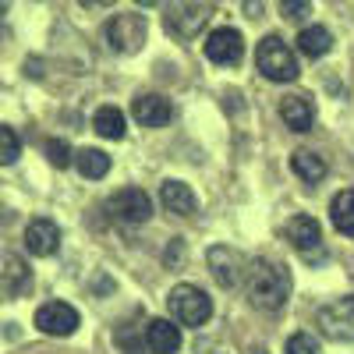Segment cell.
Returning a JSON list of instances; mask_svg holds the SVG:
<instances>
[{
  "mask_svg": "<svg viewBox=\"0 0 354 354\" xmlns=\"http://www.w3.org/2000/svg\"><path fill=\"white\" fill-rule=\"evenodd\" d=\"M245 290L255 308L277 312L290 298V273L277 259H252L245 270Z\"/></svg>",
  "mask_w": 354,
  "mask_h": 354,
  "instance_id": "cell-1",
  "label": "cell"
},
{
  "mask_svg": "<svg viewBox=\"0 0 354 354\" xmlns=\"http://www.w3.org/2000/svg\"><path fill=\"white\" fill-rule=\"evenodd\" d=\"M255 64H259V71L270 78V82H294V78L301 75L298 57L290 53V46H287L280 36H266V39L259 43Z\"/></svg>",
  "mask_w": 354,
  "mask_h": 354,
  "instance_id": "cell-2",
  "label": "cell"
},
{
  "mask_svg": "<svg viewBox=\"0 0 354 354\" xmlns=\"http://www.w3.org/2000/svg\"><path fill=\"white\" fill-rule=\"evenodd\" d=\"M167 308L181 326H202V322L213 315V301L205 298L195 283H177L167 298Z\"/></svg>",
  "mask_w": 354,
  "mask_h": 354,
  "instance_id": "cell-3",
  "label": "cell"
},
{
  "mask_svg": "<svg viewBox=\"0 0 354 354\" xmlns=\"http://www.w3.org/2000/svg\"><path fill=\"white\" fill-rule=\"evenodd\" d=\"M145 32H149L145 18H142V15H131V11L113 15V18L106 21V28H103L110 50H117V53H138L142 43H145Z\"/></svg>",
  "mask_w": 354,
  "mask_h": 354,
  "instance_id": "cell-4",
  "label": "cell"
},
{
  "mask_svg": "<svg viewBox=\"0 0 354 354\" xmlns=\"http://www.w3.org/2000/svg\"><path fill=\"white\" fill-rule=\"evenodd\" d=\"M315 322H319V333L322 337L340 340V344L354 340V298H337L330 305H322L319 315H315Z\"/></svg>",
  "mask_w": 354,
  "mask_h": 354,
  "instance_id": "cell-5",
  "label": "cell"
},
{
  "mask_svg": "<svg viewBox=\"0 0 354 354\" xmlns=\"http://www.w3.org/2000/svg\"><path fill=\"white\" fill-rule=\"evenodd\" d=\"M36 330L46 337H71L78 330V312L68 301H46L36 308Z\"/></svg>",
  "mask_w": 354,
  "mask_h": 354,
  "instance_id": "cell-6",
  "label": "cell"
},
{
  "mask_svg": "<svg viewBox=\"0 0 354 354\" xmlns=\"http://www.w3.org/2000/svg\"><path fill=\"white\" fill-rule=\"evenodd\" d=\"M110 213L113 220H121V223H145L153 216V198L145 195L142 188H121L113 198H110Z\"/></svg>",
  "mask_w": 354,
  "mask_h": 354,
  "instance_id": "cell-7",
  "label": "cell"
},
{
  "mask_svg": "<svg viewBox=\"0 0 354 354\" xmlns=\"http://www.w3.org/2000/svg\"><path fill=\"white\" fill-rule=\"evenodd\" d=\"M205 57L220 68H230V64H241L245 57V39L238 28H216V32L205 36Z\"/></svg>",
  "mask_w": 354,
  "mask_h": 354,
  "instance_id": "cell-8",
  "label": "cell"
},
{
  "mask_svg": "<svg viewBox=\"0 0 354 354\" xmlns=\"http://www.w3.org/2000/svg\"><path fill=\"white\" fill-rule=\"evenodd\" d=\"M131 113H135V121H138L142 128H167L170 117H174V106H170V100L160 96V93H142V96H135Z\"/></svg>",
  "mask_w": 354,
  "mask_h": 354,
  "instance_id": "cell-9",
  "label": "cell"
},
{
  "mask_svg": "<svg viewBox=\"0 0 354 354\" xmlns=\"http://www.w3.org/2000/svg\"><path fill=\"white\" fill-rule=\"evenodd\" d=\"M57 245H61V230H57L53 220L39 216V220H32V223L25 227V248L32 252V255L46 259V255L57 252Z\"/></svg>",
  "mask_w": 354,
  "mask_h": 354,
  "instance_id": "cell-10",
  "label": "cell"
},
{
  "mask_svg": "<svg viewBox=\"0 0 354 354\" xmlns=\"http://www.w3.org/2000/svg\"><path fill=\"white\" fill-rule=\"evenodd\" d=\"M28 266L21 255H0V298H18V294L28 287Z\"/></svg>",
  "mask_w": 354,
  "mask_h": 354,
  "instance_id": "cell-11",
  "label": "cell"
},
{
  "mask_svg": "<svg viewBox=\"0 0 354 354\" xmlns=\"http://www.w3.org/2000/svg\"><path fill=\"white\" fill-rule=\"evenodd\" d=\"M280 117H283V124H287L290 131L301 135V131H308L312 121H315V106H312L308 96L294 93V96H283V100H280Z\"/></svg>",
  "mask_w": 354,
  "mask_h": 354,
  "instance_id": "cell-12",
  "label": "cell"
},
{
  "mask_svg": "<svg viewBox=\"0 0 354 354\" xmlns=\"http://www.w3.org/2000/svg\"><path fill=\"white\" fill-rule=\"evenodd\" d=\"M160 202L167 205V213H174V216H192L198 209V198H195L192 185H185V181H163Z\"/></svg>",
  "mask_w": 354,
  "mask_h": 354,
  "instance_id": "cell-13",
  "label": "cell"
},
{
  "mask_svg": "<svg viewBox=\"0 0 354 354\" xmlns=\"http://www.w3.org/2000/svg\"><path fill=\"white\" fill-rule=\"evenodd\" d=\"M287 238H290V245L298 248V252H305V255H312L315 248H322V227H319V220H312V216H294L290 223H287Z\"/></svg>",
  "mask_w": 354,
  "mask_h": 354,
  "instance_id": "cell-14",
  "label": "cell"
},
{
  "mask_svg": "<svg viewBox=\"0 0 354 354\" xmlns=\"http://www.w3.org/2000/svg\"><path fill=\"white\" fill-rule=\"evenodd\" d=\"M145 347L153 354H174L181 347V330H177V322L170 319H153L149 326H145Z\"/></svg>",
  "mask_w": 354,
  "mask_h": 354,
  "instance_id": "cell-15",
  "label": "cell"
},
{
  "mask_svg": "<svg viewBox=\"0 0 354 354\" xmlns=\"http://www.w3.org/2000/svg\"><path fill=\"white\" fill-rule=\"evenodd\" d=\"M205 18H209V8L205 4H195V0H185V4H177L174 15H170V28L174 32H181V36H195L198 28L205 25Z\"/></svg>",
  "mask_w": 354,
  "mask_h": 354,
  "instance_id": "cell-16",
  "label": "cell"
},
{
  "mask_svg": "<svg viewBox=\"0 0 354 354\" xmlns=\"http://www.w3.org/2000/svg\"><path fill=\"white\" fill-rule=\"evenodd\" d=\"M209 266H213V277H216L220 287H234L241 277V259L234 248H223V245L209 248Z\"/></svg>",
  "mask_w": 354,
  "mask_h": 354,
  "instance_id": "cell-17",
  "label": "cell"
},
{
  "mask_svg": "<svg viewBox=\"0 0 354 354\" xmlns=\"http://www.w3.org/2000/svg\"><path fill=\"white\" fill-rule=\"evenodd\" d=\"M290 170L298 174L305 185H319L322 177H326V160H322L319 153H312V149H298L290 156Z\"/></svg>",
  "mask_w": 354,
  "mask_h": 354,
  "instance_id": "cell-18",
  "label": "cell"
},
{
  "mask_svg": "<svg viewBox=\"0 0 354 354\" xmlns=\"http://www.w3.org/2000/svg\"><path fill=\"white\" fill-rule=\"evenodd\" d=\"M298 50L305 57H312V61H319V57H326L333 50V36H330V28H322V25H308L301 28V36H298Z\"/></svg>",
  "mask_w": 354,
  "mask_h": 354,
  "instance_id": "cell-19",
  "label": "cell"
},
{
  "mask_svg": "<svg viewBox=\"0 0 354 354\" xmlns=\"http://www.w3.org/2000/svg\"><path fill=\"white\" fill-rule=\"evenodd\" d=\"M330 220H333V227H337L340 234L354 238V188L333 195V202H330Z\"/></svg>",
  "mask_w": 354,
  "mask_h": 354,
  "instance_id": "cell-20",
  "label": "cell"
},
{
  "mask_svg": "<svg viewBox=\"0 0 354 354\" xmlns=\"http://www.w3.org/2000/svg\"><path fill=\"white\" fill-rule=\"evenodd\" d=\"M75 167L82 177H88V181H100V177L110 174V156L103 149H78L75 153Z\"/></svg>",
  "mask_w": 354,
  "mask_h": 354,
  "instance_id": "cell-21",
  "label": "cell"
},
{
  "mask_svg": "<svg viewBox=\"0 0 354 354\" xmlns=\"http://www.w3.org/2000/svg\"><path fill=\"white\" fill-rule=\"evenodd\" d=\"M93 128H96L103 138H124V131H128V117L117 110V106H100L96 117H93Z\"/></svg>",
  "mask_w": 354,
  "mask_h": 354,
  "instance_id": "cell-22",
  "label": "cell"
},
{
  "mask_svg": "<svg viewBox=\"0 0 354 354\" xmlns=\"http://www.w3.org/2000/svg\"><path fill=\"white\" fill-rule=\"evenodd\" d=\"M18 156H21V138H18V131L8 128V124H0V167H11Z\"/></svg>",
  "mask_w": 354,
  "mask_h": 354,
  "instance_id": "cell-23",
  "label": "cell"
},
{
  "mask_svg": "<svg viewBox=\"0 0 354 354\" xmlns=\"http://www.w3.org/2000/svg\"><path fill=\"white\" fill-rule=\"evenodd\" d=\"M283 354H319V340L312 333H294L283 347Z\"/></svg>",
  "mask_w": 354,
  "mask_h": 354,
  "instance_id": "cell-24",
  "label": "cell"
},
{
  "mask_svg": "<svg viewBox=\"0 0 354 354\" xmlns=\"http://www.w3.org/2000/svg\"><path fill=\"white\" fill-rule=\"evenodd\" d=\"M46 156H50V163L53 167H68L75 156H71V145L64 142V138H50L46 142Z\"/></svg>",
  "mask_w": 354,
  "mask_h": 354,
  "instance_id": "cell-25",
  "label": "cell"
},
{
  "mask_svg": "<svg viewBox=\"0 0 354 354\" xmlns=\"http://www.w3.org/2000/svg\"><path fill=\"white\" fill-rule=\"evenodd\" d=\"M277 4H280V15H283L287 21H305V18L312 15L308 0H277Z\"/></svg>",
  "mask_w": 354,
  "mask_h": 354,
  "instance_id": "cell-26",
  "label": "cell"
},
{
  "mask_svg": "<svg viewBox=\"0 0 354 354\" xmlns=\"http://www.w3.org/2000/svg\"><path fill=\"white\" fill-rule=\"evenodd\" d=\"M167 259H170V262H174V259H185V248L174 241V245H170V252H167Z\"/></svg>",
  "mask_w": 354,
  "mask_h": 354,
  "instance_id": "cell-27",
  "label": "cell"
},
{
  "mask_svg": "<svg viewBox=\"0 0 354 354\" xmlns=\"http://www.w3.org/2000/svg\"><path fill=\"white\" fill-rule=\"evenodd\" d=\"M135 4H142V8H163L167 0H135Z\"/></svg>",
  "mask_w": 354,
  "mask_h": 354,
  "instance_id": "cell-28",
  "label": "cell"
},
{
  "mask_svg": "<svg viewBox=\"0 0 354 354\" xmlns=\"http://www.w3.org/2000/svg\"><path fill=\"white\" fill-rule=\"evenodd\" d=\"M82 8H103V4H110V0H78Z\"/></svg>",
  "mask_w": 354,
  "mask_h": 354,
  "instance_id": "cell-29",
  "label": "cell"
},
{
  "mask_svg": "<svg viewBox=\"0 0 354 354\" xmlns=\"http://www.w3.org/2000/svg\"><path fill=\"white\" fill-rule=\"evenodd\" d=\"M4 15H8V0H0V25H4Z\"/></svg>",
  "mask_w": 354,
  "mask_h": 354,
  "instance_id": "cell-30",
  "label": "cell"
}]
</instances>
